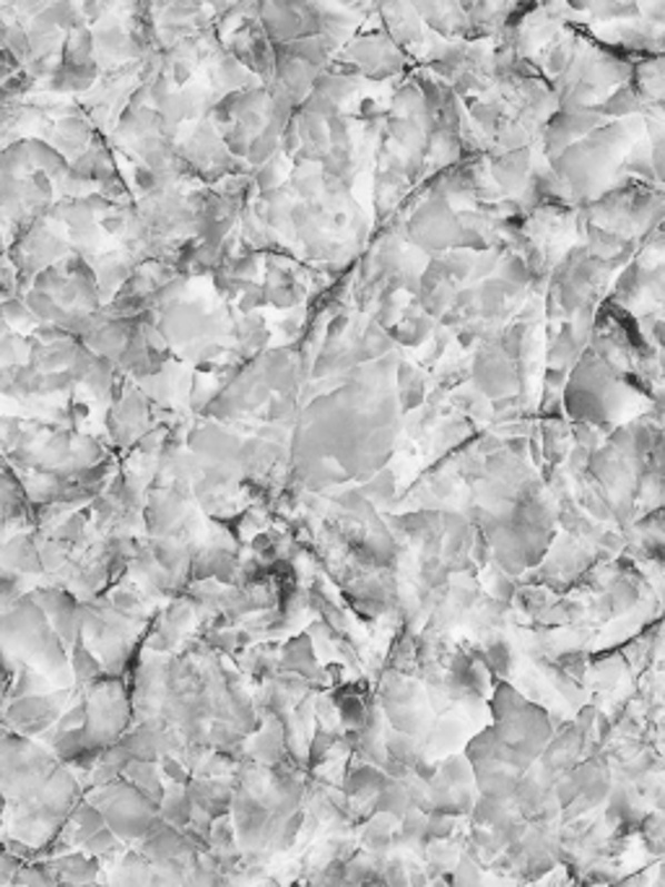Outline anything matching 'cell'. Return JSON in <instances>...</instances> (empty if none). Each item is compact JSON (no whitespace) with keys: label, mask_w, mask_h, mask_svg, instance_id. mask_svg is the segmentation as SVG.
I'll list each match as a JSON object with an SVG mask.
<instances>
[{"label":"cell","mask_w":665,"mask_h":887,"mask_svg":"<svg viewBox=\"0 0 665 887\" xmlns=\"http://www.w3.org/2000/svg\"><path fill=\"white\" fill-rule=\"evenodd\" d=\"M91 805H95L105 817V825L115 832L118 840H143L149 832L157 828L159 809L149 805L133 786L126 781H112L107 786H99L89 794Z\"/></svg>","instance_id":"obj_3"},{"label":"cell","mask_w":665,"mask_h":887,"mask_svg":"<svg viewBox=\"0 0 665 887\" xmlns=\"http://www.w3.org/2000/svg\"><path fill=\"white\" fill-rule=\"evenodd\" d=\"M58 766L48 747L0 727V797L6 799V807L27 805L40 797Z\"/></svg>","instance_id":"obj_2"},{"label":"cell","mask_w":665,"mask_h":887,"mask_svg":"<svg viewBox=\"0 0 665 887\" xmlns=\"http://www.w3.org/2000/svg\"><path fill=\"white\" fill-rule=\"evenodd\" d=\"M0 651L13 663L37 669L58 690L71 688V656L32 597L0 612Z\"/></svg>","instance_id":"obj_1"},{"label":"cell","mask_w":665,"mask_h":887,"mask_svg":"<svg viewBox=\"0 0 665 887\" xmlns=\"http://www.w3.org/2000/svg\"><path fill=\"white\" fill-rule=\"evenodd\" d=\"M17 864H24V861H21L19 856L9 854V851H6L3 846H0V871H3V869H9V867H17Z\"/></svg>","instance_id":"obj_11"},{"label":"cell","mask_w":665,"mask_h":887,"mask_svg":"<svg viewBox=\"0 0 665 887\" xmlns=\"http://www.w3.org/2000/svg\"><path fill=\"white\" fill-rule=\"evenodd\" d=\"M32 599L48 617L50 628L60 638V643L73 648L76 640H79V607H76V601L66 597L63 591H37V597Z\"/></svg>","instance_id":"obj_6"},{"label":"cell","mask_w":665,"mask_h":887,"mask_svg":"<svg viewBox=\"0 0 665 887\" xmlns=\"http://www.w3.org/2000/svg\"><path fill=\"white\" fill-rule=\"evenodd\" d=\"M87 729L81 731L89 750L102 752L105 747L118 745L130 727V700L118 677H102L87 690Z\"/></svg>","instance_id":"obj_4"},{"label":"cell","mask_w":665,"mask_h":887,"mask_svg":"<svg viewBox=\"0 0 665 887\" xmlns=\"http://www.w3.org/2000/svg\"><path fill=\"white\" fill-rule=\"evenodd\" d=\"M44 867L50 869L52 879H56L58 887H79V885H89L95 883L99 877V871H102V864L97 859H91L87 854H63V856H56V859L44 861Z\"/></svg>","instance_id":"obj_8"},{"label":"cell","mask_w":665,"mask_h":887,"mask_svg":"<svg viewBox=\"0 0 665 887\" xmlns=\"http://www.w3.org/2000/svg\"><path fill=\"white\" fill-rule=\"evenodd\" d=\"M188 794H190L192 809H198V812L211 817V820H219V817L229 815L231 799H235L231 786L224 783L221 778H190Z\"/></svg>","instance_id":"obj_7"},{"label":"cell","mask_w":665,"mask_h":887,"mask_svg":"<svg viewBox=\"0 0 665 887\" xmlns=\"http://www.w3.org/2000/svg\"><path fill=\"white\" fill-rule=\"evenodd\" d=\"M122 781L141 794V797L159 809L161 797H165V778L159 773V762L130 760L120 773Z\"/></svg>","instance_id":"obj_9"},{"label":"cell","mask_w":665,"mask_h":887,"mask_svg":"<svg viewBox=\"0 0 665 887\" xmlns=\"http://www.w3.org/2000/svg\"><path fill=\"white\" fill-rule=\"evenodd\" d=\"M71 692H73L71 688H63V690L44 692V696H29L13 700V703L6 706L3 711L6 727L29 739L48 735L68 708V696H71Z\"/></svg>","instance_id":"obj_5"},{"label":"cell","mask_w":665,"mask_h":887,"mask_svg":"<svg viewBox=\"0 0 665 887\" xmlns=\"http://www.w3.org/2000/svg\"><path fill=\"white\" fill-rule=\"evenodd\" d=\"M17 669H19V663H13L9 656L0 651V716H3L6 706H9L13 680H17Z\"/></svg>","instance_id":"obj_10"}]
</instances>
